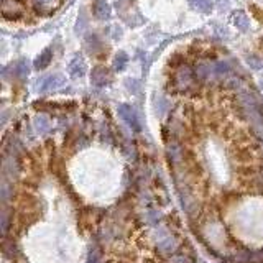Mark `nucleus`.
Here are the masks:
<instances>
[{
	"label": "nucleus",
	"mask_w": 263,
	"mask_h": 263,
	"mask_svg": "<svg viewBox=\"0 0 263 263\" xmlns=\"http://www.w3.org/2000/svg\"><path fill=\"white\" fill-rule=\"evenodd\" d=\"M233 20H235V23L239 25L242 30H245V27H247V16L242 14V12H239V14H237V16H235Z\"/></svg>",
	"instance_id": "1a4fd4ad"
},
{
	"label": "nucleus",
	"mask_w": 263,
	"mask_h": 263,
	"mask_svg": "<svg viewBox=\"0 0 263 263\" xmlns=\"http://www.w3.org/2000/svg\"><path fill=\"white\" fill-rule=\"evenodd\" d=\"M43 2H45V0H43Z\"/></svg>",
	"instance_id": "f8f14e48"
},
{
	"label": "nucleus",
	"mask_w": 263,
	"mask_h": 263,
	"mask_svg": "<svg viewBox=\"0 0 263 263\" xmlns=\"http://www.w3.org/2000/svg\"><path fill=\"white\" fill-rule=\"evenodd\" d=\"M51 51H49V49H46V51H43L38 56V60L35 61V66L38 69H43V68H46V66L49 64V61H51Z\"/></svg>",
	"instance_id": "0eeeda50"
},
{
	"label": "nucleus",
	"mask_w": 263,
	"mask_h": 263,
	"mask_svg": "<svg viewBox=\"0 0 263 263\" xmlns=\"http://www.w3.org/2000/svg\"><path fill=\"white\" fill-rule=\"evenodd\" d=\"M107 71L104 69V68H95L94 69V73H93V81H94V84H97V86H101V84H106V81H107Z\"/></svg>",
	"instance_id": "39448f33"
},
{
	"label": "nucleus",
	"mask_w": 263,
	"mask_h": 263,
	"mask_svg": "<svg viewBox=\"0 0 263 263\" xmlns=\"http://www.w3.org/2000/svg\"><path fill=\"white\" fill-rule=\"evenodd\" d=\"M94 14L99 16V18H106L108 15V7L106 3V0H97L94 3Z\"/></svg>",
	"instance_id": "423d86ee"
},
{
	"label": "nucleus",
	"mask_w": 263,
	"mask_h": 263,
	"mask_svg": "<svg viewBox=\"0 0 263 263\" xmlns=\"http://www.w3.org/2000/svg\"><path fill=\"white\" fill-rule=\"evenodd\" d=\"M119 114L128 125H132L133 128H139V119H137L135 110L130 106H120Z\"/></svg>",
	"instance_id": "f257e3e1"
},
{
	"label": "nucleus",
	"mask_w": 263,
	"mask_h": 263,
	"mask_svg": "<svg viewBox=\"0 0 263 263\" xmlns=\"http://www.w3.org/2000/svg\"><path fill=\"white\" fill-rule=\"evenodd\" d=\"M114 64H115L117 69H124L125 64H127V56H125V54H119V56L115 58Z\"/></svg>",
	"instance_id": "9d476101"
},
{
	"label": "nucleus",
	"mask_w": 263,
	"mask_h": 263,
	"mask_svg": "<svg viewBox=\"0 0 263 263\" xmlns=\"http://www.w3.org/2000/svg\"><path fill=\"white\" fill-rule=\"evenodd\" d=\"M36 127H38V130L45 132V130H48L49 125L46 124V120H38V124H36Z\"/></svg>",
	"instance_id": "9b49d317"
},
{
	"label": "nucleus",
	"mask_w": 263,
	"mask_h": 263,
	"mask_svg": "<svg viewBox=\"0 0 263 263\" xmlns=\"http://www.w3.org/2000/svg\"><path fill=\"white\" fill-rule=\"evenodd\" d=\"M194 5L199 8V10H202V12H209L211 8H212V3H211V0H196L194 2Z\"/></svg>",
	"instance_id": "6e6552de"
},
{
	"label": "nucleus",
	"mask_w": 263,
	"mask_h": 263,
	"mask_svg": "<svg viewBox=\"0 0 263 263\" xmlns=\"http://www.w3.org/2000/svg\"><path fill=\"white\" fill-rule=\"evenodd\" d=\"M69 73H71V76H74V77L82 76V74H84V62L79 60V58H76V60L69 64Z\"/></svg>",
	"instance_id": "20e7f679"
},
{
	"label": "nucleus",
	"mask_w": 263,
	"mask_h": 263,
	"mask_svg": "<svg viewBox=\"0 0 263 263\" xmlns=\"http://www.w3.org/2000/svg\"><path fill=\"white\" fill-rule=\"evenodd\" d=\"M193 79H194L193 73H191V69H187V68H183L176 76V81L181 89H187V87L193 84Z\"/></svg>",
	"instance_id": "f03ea898"
},
{
	"label": "nucleus",
	"mask_w": 263,
	"mask_h": 263,
	"mask_svg": "<svg viewBox=\"0 0 263 263\" xmlns=\"http://www.w3.org/2000/svg\"><path fill=\"white\" fill-rule=\"evenodd\" d=\"M61 79L60 76H49V77H45L43 79V82H41V86H40V89L43 91V93H49V91H53V89H56L58 86H61Z\"/></svg>",
	"instance_id": "7ed1b4c3"
}]
</instances>
